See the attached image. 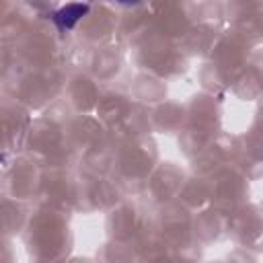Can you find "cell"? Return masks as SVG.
Returning a JSON list of instances; mask_svg holds the SVG:
<instances>
[{
	"mask_svg": "<svg viewBox=\"0 0 263 263\" xmlns=\"http://www.w3.org/2000/svg\"><path fill=\"white\" fill-rule=\"evenodd\" d=\"M86 10H88L86 4H70V6L62 8V10H58V12L53 14V21H55V25H58L62 31H66V29H72V27L78 23V18H80L82 14H86Z\"/></svg>",
	"mask_w": 263,
	"mask_h": 263,
	"instance_id": "6da1fadb",
	"label": "cell"
},
{
	"mask_svg": "<svg viewBox=\"0 0 263 263\" xmlns=\"http://www.w3.org/2000/svg\"><path fill=\"white\" fill-rule=\"evenodd\" d=\"M117 2H123V4H136L138 0H117Z\"/></svg>",
	"mask_w": 263,
	"mask_h": 263,
	"instance_id": "7a4b0ae2",
	"label": "cell"
}]
</instances>
